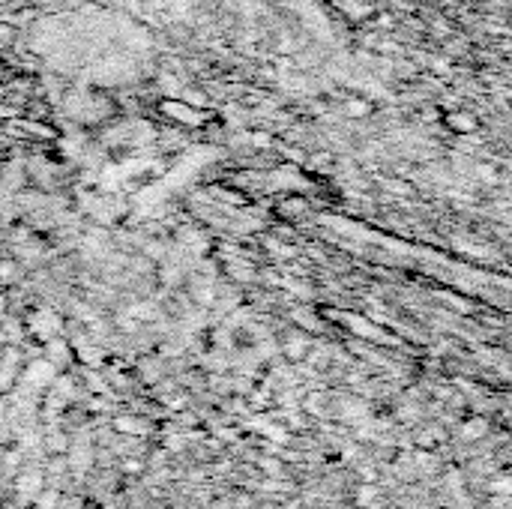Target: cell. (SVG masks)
Here are the masks:
<instances>
[]
</instances>
